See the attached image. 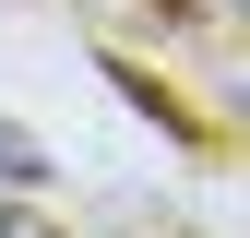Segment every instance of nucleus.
Returning a JSON list of instances; mask_svg holds the SVG:
<instances>
[{
    "mask_svg": "<svg viewBox=\"0 0 250 238\" xmlns=\"http://www.w3.org/2000/svg\"><path fill=\"white\" fill-rule=\"evenodd\" d=\"M0 178H12V191H36V178H48V155H36V143L12 131V119H0Z\"/></svg>",
    "mask_w": 250,
    "mask_h": 238,
    "instance_id": "f257e3e1",
    "label": "nucleus"
}]
</instances>
